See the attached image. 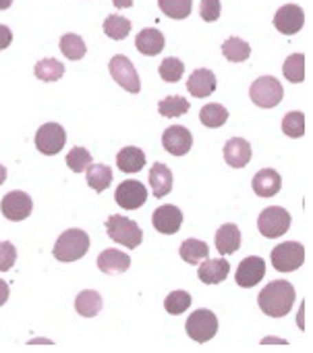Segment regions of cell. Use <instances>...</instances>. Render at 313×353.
<instances>
[{"label":"cell","mask_w":313,"mask_h":353,"mask_svg":"<svg viewBox=\"0 0 313 353\" xmlns=\"http://www.w3.org/2000/svg\"><path fill=\"white\" fill-rule=\"evenodd\" d=\"M11 42H13V32L7 26L0 23V50H7Z\"/></svg>","instance_id":"42"},{"label":"cell","mask_w":313,"mask_h":353,"mask_svg":"<svg viewBox=\"0 0 313 353\" xmlns=\"http://www.w3.org/2000/svg\"><path fill=\"white\" fill-rule=\"evenodd\" d=\"M224 160L233 168H243L251 160V145L243 137H230L224 143Z\"/></svg>","instance_id":"18"},{"label":"cell","mask_w":313,"mask_h":353,"mask_svg":"<svg viewBox=\"0 0 313 353\" xmlns=\"http://www.w3.org/2000/svg\"><path fill=\"white\" fill-rule=\"evenodd\" d=\"M75 310L83 318H94L102 312V295L94 289H85L75 299Z\"/></svg>","instance_id":"25"},{"label":"cell","mask_w":313,"mask_h":353,"mask_svg":"<svg viewBox=\"0 0 313 353\" xmlns=\"http://www.w3.org/2000/svg\"><path fill=\"white\" fill-rule=\"evenodd\" d=\"M251 188L255 192V196L259 198H272L280 192L282 188V179L280 174L274 168H261L251 181Z\"/></svg>","instance_id":"17"},{"label":"cell","mask_w":313,"mask_h":353,"mask_svg":"<svg viewBox=\"0 0 313 353\" xmlns=\"http://www.w3.org/2000/svg\"><path fill=\"white\" fill-rule=\"evenodd\" d=\"M89 164H91V154H89L85 148H81V145L73 148V150L67 154V166H69L73 172H83Z\"/></svg>","instance_id":"39"},{"label":"cell","mask_w":313,"mask_h":353,"mask_svg":"<svg viewBox=\"0 0 313 353\" xmlns=\"http://www.w3.org/2000/svg\"><path fill=\"white\" fill-rule=\"evenodd\" d=\"M61 52L69 59V61H81L87 52V46L83 42V38L79 34H65L61 38Z\"/></svg>","instance_id":"31"},{"label":"cell","mask_w":313,"mask_h":353,"mask_svg":"<svg viewBox=\"0 0 313 353\" xmlns=\"http://www.w3.org/2000/svg\"><path fill=\"white\" fill-rule=\"evenodd\" d=\"M199 121L210 129H218L228 121V110L218 102H210L199 110Z\"/></svg>","instance_id":"30"},{"label":"cell","mask_w":313,"mask_h":353,"mask_svg":"<svg viewBox=\"0 0 313 353\" xmlns=\"http://www.w3.org/2000/svg\"><path fill=\"white\" fill-rule=\"evenodd\" d=\"M131 266V258L118 250H104L100 256H98V268L104 272V274H122L127 272Z\"/></svg>","instance_id":"20"},{"label":"cell","mask_w":313,"mask_h":353,"mask_svg":"<svg viewBox=\"0 0 313 353\" xmlns=\"http://www.w3.org/2000/svg\"><path fill=\"white\" fill-rule=\"evenodd\" d=\"M116 166L127 174L139 172L145 166V152L139 150L137 145H127L116 154Z\"/></svg>","instance_id":"24"},{"label":"cell","mask_w":313,"mask_h":353,"mask_svg":"<svg viewBox=\"0 0 313 353\" xmlns=\"http://www.w3.org/2000/svg\"><path fill=\"white\" fill-rule=\"evenodd\" d=\"M185 328H187L189 339H193L195 343H208V341H212V339L216 336V332H218V318H216L214 312L202 307V310L193 312V314L187 318Z\"/></svg>","instance_id":"6"},{"label":"cell","mask_w":313,"mask_h":353,"mask_svg":"<svg viewBox=\"0 0 313 353\" xmlns=\"http://www.w3.org/2000/svg\"><path fill=\"white\" fill-rule=\"evenodd\" d=\"M216 75L210 69H195L187 79V90L193 98H208L216 92Z\"/></svg>","instance_id":"16"},{"label":"cell","mask_w":313,"mask_h":353,"mask_svg":"<svg viewBox=\"0 0 313 353\" xmlns=\"http://www.w3.org/2000/svg\"><path fill=\"white\" fill-rule=\"evenodd\" d=\"M106 233H108V237L114 243H120V245H125L129 250L139 248L141 241H143L141 227L133 219H127V216H120V214L108 216V221H106Z\"/></svg>","instance_id":"3"},{"label":"cell","mask_w":313,"mask_h":353,"mask_svg":"<svg viewBox=\"0 0 313 353\" xmlns=\"http://www.w3.org/2000/svg\"><path fill=\"white\" fill-rule=\"evenodd\" d=\"M294 287L288 281H272L266 285L257 297L259 310L272 318H282L292 310L294 303Z\"/></svg>","instance_id":"1"},{"label":"cell","mask_w":313,"mask_h":353,"mask_svg":"<svg viewBox=\"0 0 313 353\" xmlns=\"http://www.w3.org/2000/svg\"><path fill=\"white\" fill-rule=\"evenodd\" d=\"M11 5H13V0H0V11L11 9Z\"/></svg>","instance_id":"45"},{"label":"cell","mask_w":313,"mask_h":353,"mask_svg":"<svg viewBox=\"0 0 313 353\" xmlns=\"http://www.w3.org/2000/svg\"><path fill=\"white\" fill-rule=\"evenodd\" d=\"M282 131L292 139L303 137L305 135V117H303V112H299V110L286 112L284 119H282Z\"/></svg>","instance_id":"37"},{"label":"cell","mask_w":313,"mask_h":353,"mask_svg":"<svg viewBox=\"0 0 313 353\" xmlns=\"http://www.w3.org/2000/svg\"><path fill=\"white\" fill-rule=\"evenodd\" d=\"M151 225H153L155 231L162 233V235H175V233H179V229L183 225V212L177 206L164 204V206L153 210Z\"/></svg>","instance_id":"13"},{"label":"cell","mask_w":313,"mask_h":353,"mask_svg":"<svg viewBox=\"0 0 313 353\" xmlns=\"http://www.w3.org/2000/svg\"><path fill=\"white\" fill-rule=\"evenodd\" d=\"M34 73L40 81H46V83H52V81H58L63 75H65V65L56 59H42L36 63L34 67Z\"/></svg>","instance_id":"29"},{"label":"cell","mask_w":313,"mask_h":353,"mask_svg":"<svg viewBox=\"0 0 313 353\" xmlns=\"http://www.w3.org/2000/svg\"><path fill=\"white\" fill-rule=\"evenodd\" d=\"M85 170H87V174H85L87 185L94 192L102 194V192H106L110 188V183H112V168L110 166H106V164H89Z\"/></svg>","instance_id":"26"},{"label":"cell","mask_w":313,"mask_h":353,"mask_svg":"<svg viewBox=\"0 0 313 353\" xmlns=\"http://www.w3.org/2000/svg\"><path fill=\"white\" fill-rule=\"evenodd\" d=\"M162 145L173 156H185L193 145V135L183 125H173L162 133Z\"/></svg>","instance_id":"14"},{"label":"cell","mask_w":313,"mask_h":353,"mask_svg":"<svg viewBox=\"0 0 313 353\" xmlns=\"http://www.w3.org/2000/svg\"><path fill=\"white\" fill-rule=\"evenodd\" d=\"M104 34L110 40H125L131 34V21L120 15H108L104 19Z\"/></svg>","instance_id":"33"},{"label":"cell","mask_w":313,"mask_h":353,"mask_svg":"<svg viewBox=\"0 0 313 353\" xmlns=\"http://www.w3.org/2000/svg\"><path fill=\"white\" fill-rule=\"evenodd\" d=\"M149 188L153 192V198H164L173 190V172L166 164L153 162L149 168Z\"/></svg>","instance_id":"19"},{"label":"cell","mask_w":313,"mask_h":353,"mask_svg":"<svg viewBox=\"0 0 313 353\" xmlns=\"http://www.w3.org/2000/svg\"><path fill=\"white\" fill-rule=\"evenodd\" d=\"M272 266L278 272H294L305 262V248L299 241H286L272 250Z\"/></svg>","instance_id":"5"},{"label":"cell","mask_w":313,"mask_h":353,"mask_svg":"<svg viewBox=\"0 0 313 353\" xmlns=\"http://www.w3.org/2000/svg\"><path fill=\"white\" fill-rule=\"evenodd\" d=\"M191 305V295L187 291H173L166 299H164V310L173 316H179L183 312H187V307Z\"/></svg>","instance_id":"38"},{"label":"cell","mask_w":313,"mask_h":353,"mask_svg":"<svg viewBox=\"0 0 313 353\" xmlns=\"http://www.w3.org/2000/svg\"><path fill=\"white\" fill-rule=\"evenodd\" d=\"M282 73L290 83H301L305 79V57L301 52L286 57V61L282 65Z\"/></svg>","instance_id":"35"},{"label":"cell","mask_w":313,"mask_h":353,"mask_svg":"<svg viewBox=\"0 0 313 353\" xmlns=\"http://www.w3.org/2000/svg\"><path fill=\"white\" fill-rule=\"evenodd\" d=\"M158 7L171 19H187L193 11V0H158Z\"/></svg>","instance_id":"32"},{"label":"cell","mask_w":313,"mask_h":353,"mask_svg":"<svg viewBox=\"0 0 313 353\" xmlns=\"http://www.w3.org/2000/svg\"><path fill=\"white\" fill-rule=\"evenodd\" d=\"M89 252V237L83 229H67L54 243V258L58 262H77Z\"/></svg>","instance_id":"2"},{"label":"cell","mask_w":313,"mask_h":353,"mask_svg":"<svg viewBox=\"0 0 313 353\" xmlns=\"http://www.w3.org/2000/svg\"><path fill=\"white\" fill-rule=\"evenodd\" d=\"M220 13H222V5L220 0H202L199 5V15L206 23H214L220 19Z\"/></svg>","instance_id":"41"},{"label":"cell","mask_w":313,"mask_h":353,"mask_svg":"<svg viewBox=\"0 0 313 353\" xmlns=\"http://www.w3.org/2000/svg\"><path fill=\"white\" fill-rule=\"evenodd\" d=\"M263 276H266V262H263V258H259V256H249V258H245V260L239 264L235 281H237L239 287L251 289V287H255Z\"/></svg>","instance_id":"15"},{"label":"cell","mask_w":313,"mask_h":353,"mask_svg":"<svg viewBox=\"0 0 313 353\" xmlns=\"http://www.w3.org/2000/svg\"><path fill=\"white\" fill-rule=\"evenodd\" d=\"M65 143H67V133L58 123H46L36 133V148L44 156L58 154L65 148Z\"/></svg>","instance_id":"10"},{"label":"cell","mask_w":313,"mask_h":353,"mask_svg":"<svg viewBox=\"0 0 313 353\" xmlns=\"http://www.w3.org/2000/svg\"><path fill=\"white\" fill-rule=\"evenodd\" d=\"M189 108H191V104L183 96H169V98L160 100V104H158V112L169 119L183 117L185 112H189Z\"/></svg>","instance_id":"34"},{"label":"cell","mask_w":313,"mask_h":353,"mask_svg":"<svg viewBox=\"0 0 313 353\" xmlns=\"http://www.w3.org/2000/svg\"><path fill=\"white\" fill-rule=\"evenodd\" d=\"M5 181H7V168L0 164V185H3Z\"/></svg>","instance_id":"46"},{"label":"cell","mask_w":313,"mask_h":353,"mask_svg":"<svg viewBox=\"0 0 313 353\" xmlns=\"http://www.w3.org/2000/svg\"><path fill=\"white\" fill-rule=\"evenodd\" d=\"M112 5L116 9H131L133 7V0H112Z\"/></svg>","instance_id":"44"},{"label":"cell","mask_w":313,"mask_h":353,"mask_svg":"<svg viewBox=\"0 0 313 353\" xmlns=\"http://www.w3.org/2000/svg\"><path fill=\"white\" fill-rule=\"evenodd\" d=\"M110 75L112 79L122 88L127 90L129 94H139L141 90V81H139V73L135 69V65L125 57V54H116L110 59Z\"/></svg>","instance_id":"8"},{"label":"cell","mask_w":313,"mask_h":353,"mask_svg":"<svg viewBox=\"0 0 313 353\" xmlns=\"http://www.w3.org/2000/svg\"><path fill=\"white\" fill-rule=\"evenodd\" d=\"M222 54L230 63H245L251 57V46L245 40H241L237 36H230L222 44Z\"/></svg>","instance_id":"28"},{"label":"cell","mask_w":313,"mask_h":353,"mask_svg":"<svg viewBox=\"0 0 313 353\" xmlns=\"http://www.w3.org/2000/svg\"><path fill=\"white\" fill-rule=\"evenodd\" d=\"M7 301H9V285L0 279V307H3Z\"/></svg>","instance_id":"43"},{"label":"cell","mask_w":313,"mask_h":353,"mask_svg":"<svg viewBox=\"0 0 313 353\" xmlns=\"http://www.w3.org/2000/svg\"><path fill=\"white\" fill-rule=\"evenodd\" d=\"M183 73H185V65L181 59L177 57H169L160 63V77L169 83H177L183 79Z\"/></svg>","instance_id":"36"},{"label":"cell","mask_w":313,"mask_h":353,"mask_svg":"<svg viewBox=\"0 0 313 353\" xmlns=\"http://www.w3.org/2000/svg\"><path fill=\"white\" fill-rule=\"evenodd\" d=\"M0 212L11 223H21L34 212V202L25 192H9L0 202Z\"/></svg>","instance_id":"9"},{"label":"cell","mask_w":313,"mask_h":353,"mask_svg":"<svg viewBox=\"0 0 313 353\" xmlns=\"http://www.w3.org/2000/svg\"><path fill=\"white\" fill-rule=\"evenodd\" d=\"M17 262V250L11 241H0V272H7Z\"/></svg>","instance_id":"40"},{"label":"cell","mask_w":313,"mask_h":353,"mask_svg":"<svg viewBox=\"0 0 313 353\" xmlns=\"http://www.w3.org/2000/svg\"><path fill=\"white\" fill-rule=\"evenodd\" d=\"M135 46L141 54L145 57H155V54H160L166 46V40L164 36L158 32V30H153V28H145L137 34V40H135Z\"/></svg>","instance_id":"21"},{"label":"cell","mask_w":313,"mask_h":353,"mask_svg":"<svg viewBox=\"0 0 313 353\" xmlns=\"http://www.w3.org/2000/svg\"><path fill=\"white\" fill-rule=\"evenodd\" d=\"M241 248V229L233 223L222 225L216 231V250L222 256H230Z\"/></svg>","instance_id":"23"},{"label":"cell","mask_w":313,"mask_h":353,"mask_svg":"<svg viewBox=\"0 0 313 353\" xmlns=\"http://www.w3.org/2000/svg\"><path fill=\"white\" fill-rule=\"evenodd\" d=\"M284 90L280 85V81L272 75H263L257 77L251 88H249V98L255 106L259 108H274L282 102Z\"/></svg>","instance_id":"4"},{"label":"cell","mask_w":313,"mask_h":353,"mask_svg":"<svg viewBox=\"0 0 313 353\" xmlns=\"http://www.w3.org/2000/svg\"><path fill=\"white\" fill-rule=\"evenodd\" d=\"M257 229L268 239L282 237L290 229V214L280 206H270V208L261 210V214L257 219Z\"/></svg>","instance_id":"7"},{"label":"cell","mask_w":313,"mask_h":353,"mask_svg":"<svg viewBox=\"0 0 313 353\" xmlns=\"http://www.w3.org/2000/svg\"><path fill=\"white\" fill-rule=\"evenodd\" d=\"M305 26V13L299 5H284L274 15V28L284 36H294Z\"/></svg>","instance_id":"12"},{"label":"cell","mask_w":313,"mask_h":353,"mask_svg":"<svg viewBox=\"0 0 313 353\" xmlns=\"http://www.w3.org/2000/svg\"><path fill=\"white\" fill-rule=\"evenodd\" d=\"M114 200L120 208L125 210H137L147 202V190L141 181L137 179H127L122 181L116 192H114Z\"/></svg>","instance_id":"11"},{"label":"cell","mask_w":313,"mask_h":353,"mask_svg":"<svg viewBox=\"0 0 313 353\" xmlns=\"http://www.w3.org/2000/svg\"><path fill=\"white\" fill-rule=\"evenodd\" d=\"M228 272H230V264L226 260H222V258H218V260L206 258V262L204 260L199 262V272L197 274H199L202 283L218 285V283H222L228 276Z\"/></svg>","instance_id":"22"},{"label":"cell","mask_w":313,"mask_h":353,"mask_svg":"<svg viewBox=\"0 0 313 353\" xmlns=\"http://www.w3.org/2000/svg\"><path fill=\"white\" fill-rule=\"evenodd\" d=\"M179 256L187 264H199L202 260H206L210 256V248L202 239H185L179 248Z\"/></svg>","instance_id":"27"}]
</instances>
